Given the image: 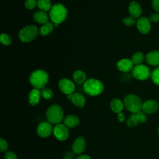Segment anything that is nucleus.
Wrapping results in <instances>:
<instances>
[{
    "label": "nucleus",
    "instance_id": "f704fd0d",
    "mask_svg": "<svg viewBox=\"0 0 159 159\" xmlns=\"http://www.w3.org/2000/svg\"><path fill=\"white\" fill-rule=\"evenodd\" d=\"M152 7L154 10L159 12V0H152Z\"/></svg>",
    "mask_w": 159,
    "mask_h": 159
},
{
    "label": "nucleus",
    "instance_id": "1a4fd4ad",
    "mask_svg": "<svg viewBox=\"0 0 159 159\" xmlns=\"http://www.w3.org/2000/svg\"><path fill=\"white\" fill-rule=\"evenodd\" d=\"M147 120L146 115L142 111L133 113L127 119V125L129 127H133L137 125L139 122L143 123Z\"/></svg>",
    "mask_w": 159,
    "mask_h": 159
},
{
    "label": "nucleus",
    "instance_id": "0eeeda50",
    "mask_svg": "<svg viewBox=\"0 0 159 159\" xmlns=\"http://www.w3.org/2000/svg\"><path fill=\"white\" fill-rule=\"evenodd\" d=\"M132 73L135 78L139 80H147L151 75L149 68L143 65H138L134 66Z\"/></svg>",
    "mask_w": 159,
    "mask_h": 159
},
{
    "label": "nucleus",
    "instance_id": "f8f14e48",
    "mask_svg": "<svg viewBox=\"0 0 159 159\" xmlns=\"http://www.w3.org/2000/svg\"><path fill=\"white\" fill-rule=\"evenodd\" d=\"M137 27L140 33L143 34H148L151 29L149 19L145 17H140L137 21Z\"/></svg>",
    "mask_w": 159,
    "mask_h": 159
},
{
    "label": "nucleus",
    "instance_id": "a878e982",
    "mask_svg": "<svg viewBox=\"0 0 159 159\" xmlns=\"http://www.w3.org/2000/svg\"><path fill=\"white\" fill-rule=\"evenodd\" d=\"M144 58L145 57H144L143 53L140 52H138L133 55L131 60L134 65H141V63L144 60Z\"/></svg>",
    "mask_w": 159,
    "mask_h": 159
},
{
    "label": "nucleus",
    "instance_id": "f03ea898",
    "mask_svg": "<svg viewBox=\"0 0 159 159\" xmlns=\"http://www.w3.org/2000/svg\"><path fill=\"white\" fill-rule=\"evenodd\" d=\"M67 16V10L61 4L57 3L52 6L49 12V17L55 25L63 22Z\"/></svg>",
    "mask_w": 159,
    "mask_h": 159
},
{
    "label": "nucleus",
    "instance_id": "72a5a7b5",
    "mask_svg": "<svg viewBox=\"0 0 159 159\" xmlns=\"http://www.w3.org/2000/svg\"><path fill=\"white\" fill-rule=\"evenodd\" d=\"M150 19L151 21L153 22H159V14L158 13H153L150 15Z\"/></svg>",
    "mask_w": 159,
    "mask_h": 159
},
{
    "label": "nucleus",
    "instance_id": "4be33fe9",
    "mask_svg": "<svg viewBox=\"0 0 159 159\" xmlns=\"http://www.w3.org/2000/svg\"><path fill=\"white\" fill-rule=\"evenodd\" d=\"M111 108L112 111L116 113H120L124 108L123 102L119 99H113L110 104Z\"/></svg>",
    "mask_w": 159,
    "mask_h": 159
},
{
    "label": "nucleus",
    "instance_id": "ddd939ff",
    "mask_svg": "<svg viewBox=\"0 0 159 159\" xmlns=\"http://www.w3.org/2000/svg\"><path fill=\"white\" fill-rule=\"evenodd\" d=\"M86 148V140L84 137H79L74 141L71 148L74 153L80 154L83 153Z\"/></svg>",
    "mask_w": 159,
    "mask_h": 159
},
{
    "label": "nucleus",
    "instance_id": "39448f33",
    "mask_svg": "<svg viewBox=\"0 0 159 159\" xmlns=\"http://www.w3.org/2000/svg\"><path fill=\"white\" fill-rule=\"evenodd\" d=\"M124 103L126 109L132 113L140 111L143 104L139 97L132 94H128L124 98Z\"/></svg>",
    "mask_w": 159,
    "mask_h": 159
},
{
    "label": "nucleus",
    "instance_id": "bb28decb",
    "mask_svg": "<svg viewBox=\"0 0 159 159\" xmlns=\"http://www.w3.org/2000/svg\"><path fill=\"white\" fill-rule=\"evenodd\" d=\"M40 93H41V95L42 96V97L46 99L50 100V99H52L53 97V93L52 90L49 88H43L41 89Z\"/></svg>",
    "mask_w": 159,
    "mask_h": 159
},
{
    "label": "nucleus",
    "instance_id": "a211bd4d",
    "mask_svg": "<svg viewBox=\"0 0 159 159\" xmlns=\"http://www.w3.org/2000/svg\"><path fill=\"white\" fill-rule=\"evenodd\" d=\"M147 62L151 65H159V51H153L147 54L145 57Z\"/></svg>",
    "mask_w": 159,
    "mask_h": 159
},
{
    "label": "nucleus",
    "instance_id": "423d86ee",
    "mask_svg": "<svg viewBox=\"0 0 159 159\" xmlns=\"http://www.w3.org/2000/svg\"><path fill=\"white\" fill-rule=\"evenodd\" d=\"M38 34V29L33 25H27L23 27L19 33V37L23 42H30L32 41Z\"/></svg>",
    "mask_w": 159,
    "mask_h": 159
},
{
    "label": "nucleus",
    "instance_id": "7c9ffc66",
    "mask_svg": "<svg viewBox=\"0 0 159 159\" xmlns=\"http://www.w3.org/2000/svg\"><path fill=\"white\" fill-rule=\"evenodd\" d=\"M136 21L134 17L130 16L127 17L123 19V23L127 26H132L135 24Z\"/></svg>",
    "mask_w": 159,
    "mask_h": 159
},
{
    "label": "nucleus",
    "instance_id": "4468645a",
    "mask_svg": "<svg viewBox=\"0 0 159 159\" xmlns=\"http://www.w3.org/2000/svg\"><path fill=\"white\" fill-rule=\"evenodd\" d=\"M159 107L158 102L154 100H148L142 104V109L147 114H152L157 111Z\"/></svg>",
    "mask_w": 159,
    "mask_h": 159
},
{
    "label": "nucleus",
    "instance_id": "7ed1b4c3",
    "mask_svg": "<svg viewBox=\"0 0 159 159\" xmlns=\"http://www.w3.org/2000/svg\"><path fill=\"white\" fill-rule=\"evenodd\" d=\"M83 89L87 94L91 96H95L100 94L102 92L104 85L99 80L91 78L86 80L84 83Z\"/></svg>",
    "mask_w": 159,
    "mask_h": 159
},
{
    "label": "nucleus",
    "instance_id": "9b49d317",
    "mask_svg": "<svg viewBox=\"0 0 159 159\" xmlns=\"http://www.w3.org/2000/svg\"><path fill=\"white\" fill-rule=\"evenodd\" d=\"M51 123L49 122H42L39 124L37 129V133L39 136L45 138L48 137L53 131Z\"/></svg>",
    "mask_w": 159,
    "mask_h": 159
},
{
    "label": "nucleus",
    "instance_id": "9d476101",
    "mask_svg": "<svg viewBox=\"0 0 159 159\" xmlns=\"http://www.w3.org/2000/svg\"><path fill=\"white\" fill-rule=\"evenodd\" d=\"M58 86L61 91L67 95L73 93L75 86L73 82L67 78H63L59 81Z\"/></svg>",
    "mask_w": 159,
    "mask_h": 159
},
{
    "label": "nucleus",
    "instance_id": "c9c22d12",
    "mask_svg": "<svg viewBox=\"0 0 159 159\" xmlns=\"http://www.w3.org/2000/svg\"><path fill=\"white\" fill-rule=\"evenodd\" d=\"M117 119L120 122L124 121V120H125V116H124V114L123 113H122V112L118 113V114H117Z\"/></svg>",
    "mask_w": 159,
    "mask_h": 159
},
{
    "label": "nucleus",
    "instance_id": "dca6fc26",
    "mask_svg": "<svg viewBox=\"0 0 159 159\" xmlns=\"http://www.w3.org/2000/svg\"><path fill=\"white\" fill-rule=\"evenodd\" d=\"M133 65L131 60L124 58L120 60L117 63V67L119 70L123 72H128L133 69Z\"/></svg>",
    "mask_w": 159,
    "mask_h": 159
},
{
    "label": "nucleus",
    "instance_id": "2f4dec72",
    "mask_svg": "<svg viewBox=\"0 0 159 159\" xmlns=\"http://www.w3.org/2000/svg\"><path fill=\"white\" fill-rule=\"evenodd\" d=\"M8 144L7 142L2 138H1L0 139V151L1 152L6 151L7 149Z\"/></svg>",
    "mask_w": 159,
    "mask_h": 159
},
{
    "label": "nucleus",
    "instance_id": "cd10ccee",
    "mask_svg": "<svg viewBox=\"0 0 159 159\" xmlns=\"http://www.w3.org/2000/svg\"><path fill=\"white\" fill-rule=\"evenodd\" d=\"M0 40H1V42L5 45H9L12 42L11 37L9 35L4 33H2L1 34Z\"/></svg>",
    "mask_w": 159,
    "mask_h": 159
},
{
    "label": "nucleus",
    "instance_id": "473e14b6",
    "mask_svg": "<svg viewBox=\"0 0 159 159\" xmlns=\"http://www.w3.org/2000/svg\"><path fill=\"white\" fill-rule=\"evenodd\" d=\"M4 158H5V159H18L16 154L12 151L7 152L6 153Z\"/></svg>",
    "mask_w": 159,
    "mask_h": 159
},
{
    "label": "nucleus",
    "instance_id": "4c0bfd02",
    "mask_svg": "<svg viewBox=\"0 0 159 159\" xmlns=\"http://www.w3.org/2000/svg\"><path fill=\"white\" fill-rule=\"evenodd\" d=\"M62 159H72L71 157H65V158H62Z\"/></svg>",
    "mask_w": 159,
    "mask_h": 159
},
{
    "label": "nucleus",
    "instance_id": "b1692460",
    "mask_svg": "<svg viewBox=\"0 0 159 159\" xmlns=\"http://www.w3.org/2000/svg\"><path fill=\"white\" fill-rule=\"evenodd\" d=\"M73 78L76 83L81 84L86 82V75L84 71L81 70H77L73 73Z\"/></svg>",
    "mask_w": 159,
    "mask_h": 159
},
{
    "label": "nucleus",
    "instance_id": "e433bc0d",
    "mask_svg": "<svg viewBox=\"0 0 159 159\" xmlns=\"http://www.w3.org/2000/svg\"><path fill=\"white\" fill-rule=\"evenodd\" d=\"M76 159H91V158L87 155H81L79 157H78Z\"/></svg>",
    "mask_w": 159,
    "mask_h": 159
},
{
    "label": "nucleus",
    "instance_id": "c756f323",
    "mask_svg": "<svg viewBox=\"0 0 159 159\" xmlns=\"http://www.w3.org/2000/svg\"><path fill=\"white\" fill-rule=\"evenodd\" d=\"M37 5V0H25V7L27 9H32Z\"/></svg>",
    "mask_w": 159,
    "mask_h": 159
},
{
    "label": "nucleus",
    "instance_id": "c85d7f7f",
    "mask_svg": "<svg viewBox=\"0 0 159 159\" xmlns=\"http://www.w3.org/2000/svg\"><path fill=\"white\" fill-rule=\"evenodd\" d=\"M152 80L154 83L159 85V67L155 68L151 75Z\"/></svg>",
    "mask_w": 159,
    "mask_h": 159
},
{
    "label": "nucleus",
    "instance_id": "aec40b11",
    "mask_svg": "<svg viewBox=\"0 0 159 159\" xmlns=\"http://www.w3.org/2000/svg\"><path fill=\"white\" fill-rule=\"evenodd\" d=\"M49 16L47 14L46 12L40 11L35 12L33 15L34 20L39 24H45L47 22H48L49 19Z\"/></svg>",
    "mask_w": 159,
    "mask_h": 159
},
{
    "label": "nucleus",
    "instance_id": "412c9836",
    "mask_svg": "<svg viewBox=\"0 0 159 159\" xmlns=\"http://www.w3.org/2000/svg\"><path fill=\"white\" fill-rule=\"evenodd\" d=\"M63 122H64V124L67 127L73 128L76 127L79 124L80 119L76 116L69 115V116H67L66 117H65Z\"/></svg>",
    "mask_w": 159,
    "mask_h": 159
},
{
    "label": "nucleus",
    "instance_id": "f257e3e1",
    "mask_svg": "<svg viewBox=\"0 0 159 159\" xmlns=\"http://www.w3.org/2000/svg\"><path fill=\"white\" fill-rule=\"evenodd\" d=\"M29 81L34 88L42 89L45 88L48 81V75L44 70H37L31 73Z\"/></svg>",
    "mask_w": 159,
    "mask_h": 159
},
{
    "label": "nucleus",
    "instance_id": "6ab92c4d",
    "mask_svg": "<svg viewBox=\"0 0 159 159\" xmlns=\"http://www.w3.org/2000/svg\"><path fill=\"white\" fill-rule=\"evenodd\" d=\"M41 93L39 89H33L29 94V102L32 106H36L40 101Z\"/></svg>",
    "mask_w": 159,
    "mask_h": 159
},
{
    "label": "nucleus",
    "instance_id": "58836bf2",
    "mask_svg": "<svg viewBox=\"0 0 159 159\" xmlns=\"http://www.w3.org/2000/svg\"><path fill=\"white\" fill-rule=\"evenodd\" d=\"M158 133H159V127H158Z\"/></svg>",
    "mask_w": 159,
    "mask_h": 159
},
{
    "label": "nucleus",
    "instance_id": "393cba45",
    "mask_svg": "<svg viewBox=\"0 0 159 159\" xmlns=\"http://www.w3.org/2000/svg\"><path fill=\"white\" fill-rule=\"evenodd\" d=\"M37 6L41 11L44 12L50 11L52 7L50 0H38Z\"/></svg>",
    "mask_w": 159,
    "mask_h": 159
},
{
    "label": "nucleus",
    "instance_id": "f3484780",
    "mask_svg": "<svg viewBox=\"0 0 159 159\" xmlns=\"http://www.w3.org/2000/svg\"><path fill=\"white\" fill-rule=\"evenodd\" d=\"M129 11L130 16L134 18L139 17L142 14V8L140 4L135 1H132L130 3Z\"/></svg>",
    "mask_w": 159,
    "mask_h": 159
},
{
    "label": "nucleus",
    "instance_id": "6e6552de",
    "mask_svg": "<svg viewBox=\"0 0 159 159\" xmlns=\"http://www.w3.org/2000/svg\"><path fill=\"white\" fill-rule=\"evenodd\" d=\"M53 132L56 139L60 141L66 140L69 136L68 129L65 124H57L53 128Z\"/></svg>",
    "mask_w": 159,
    "mask_h": 159
},
{
    "label": "nucleus",
    "instance_id": "2eb2a0df",
    "mask_svg": "<svg viewBox=\"0 0 159 159\" xmlns=\"http://www.w3.org/2000/svg\"><path fill=\"white\" fill-rule=\"evenodd\" d=\"M68 99H70L75 106L78 107H83L85 104L84 96L79 93H72L68 95Z\"/></svg>",
    "mask_w": 159,
    "mask_h": 159
},
{
    "label": "nucleus",
    "instance_id": "20e7f679",
    "mask_svg": "<svg viewBox=\"0 0 159 159\" xmlns=\"http://www.w3.org/2000/svg\"><path fill=\"white\" fill-rule=\"evenodd\" d=\"M46 118L51 124H58L63 119V111L61 106L57 104L50 106L46 111Z\"/></svg>",
    "mask_w": 159,
    "mask_h": 159
},
{
    "label": "nucleus",
    "instance_id": "5701e85b",
    "mask_svg": "<svg viewBox=\"0 0 159 159\" xmlns=\"http://www.w3.org/2000/svg\"><path fill=\"white\" fill-rule=\"evenodd\" d=\"M53 24L50 22H47L41 26L39 30V33L42 36H47L50 34L53 30Z\"/></svg>",
    "mask_w": 159,
    "mask_h": 159
}]
</instances>
